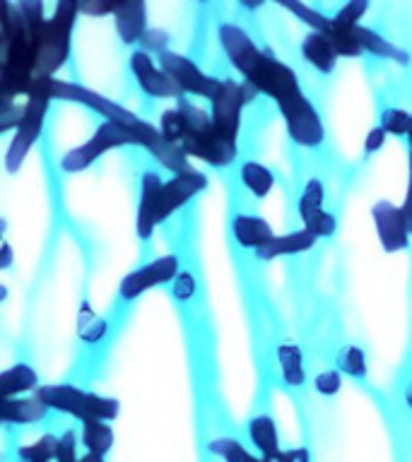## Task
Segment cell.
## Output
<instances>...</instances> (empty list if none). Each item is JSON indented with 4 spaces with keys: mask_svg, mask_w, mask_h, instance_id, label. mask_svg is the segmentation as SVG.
<instances>
[{
    "mask_svg": "<svg viewBox=\"0 0 412 462\" xmlns=\"http://www.w3.org/2000/svg\"><path fill=\"white\" fill-rule=\"evenodd\" d=\"M78 462H107V460H104V457H99V455L85 453V455H82V457H80Z\"/></svg>",
    "mask_w": 412,
    "mask_h": 462,
    "instance_id": "obj_45",
    "label": "cell"
},
{
    "mask_svg": "<svg viewBox=\"0 0 412 462\" xmlns=\"http://www.w3.org/2000/svg\"><path fill=\"white\" fill-rule=\"evenodd\" d=\"M405 140H407V147L412 152V114H410V125H407V133H405Z\"/></svg>",
    "mask_w": 412,
    "mask_h": 462,
    "instance_id": "obj_46",
    "label": "cell"
},
{
    "mask_svg": "<svg viewBox=\"0 0 412 462\" xmlns=\"http://www.w3.org/2000/svg\"><path fill=\"white\" fill-rule=\"evenodd\" d=\"M128 65L137 87H140L147 97H152V99H169L173 101V104L179 99H183V94L176 89V85L166 78V72L157 65V58H152L150 53H145V51L140 49H133Z\"/></svg>",
    "mask_w": 412,
    "mask_h": 462,
    "instance_id": "obj_11",
    "label": "cell"
},
{
    "mask_svg": "<svg viewBox=\"0 0 412 462\" xmlns=\"http://www.w3.org/2000/svg\"><path fill=\"white\" fill-rule=\"evenodd\" d=\"M405 402L410 404V410H412V383H410V388H407V393H405Z\"/></svg>",
    "mask_w": 412,
    "mask_h": 462,
    "instance_id": "obj_47",
    "label": "cell"
},
{
    "mask_svg": "<svg viewBox=\"0 0 412 462\" xmlns=\"http://www.w3.org/2000/svg\"><path fill=\"white\" fill-rule=\"evenodd\" d=\"M277 5L295 14L299 22L309 24L311 32H321V34H323L325 27H328V20H331L328 14H323L321 10H316V7L306 5V3H296V0H280Z\"/></svg>",
    "mask_w": 412,
    "mask_h": 462,
    "instance_id": "obj_28",
    "label": "cell"
},
{
    "mask_svg": "<svg viewBox=\"0 0 412 462\" xmlns=\"http://www.w3.org/2000/svg\"><path fill=\"white\" fill-rule=\"evenodd\" d=\"M302 224H304V229L316 238H331L332 234L338 231V219H335V215H331L325 208L314 212V215L304 217Z\"/></svg>",
    "mask_w": 412,
    "mask_h": 462,
    "instance_id": "obj_30",
    "label": "cell"
},
{
    "mask_svg": "<svg viewBox=\"0 0 412 462\" xmlns=\"http://www.w3.org/2000/svg\"><path fill=\"white\" fill-rule=\"evenodd\" d=\"M80 3L61 0L51 17H46L36 39V78H56L72 53V32L78 24Z\"/></svg>",
    "mask_w": 412,
    "mask_h": 462,
    "instance_id": "obj_3",
    "label": "cell"
},
{
    "mask_svg": "<svg viewBox=\"0 0 412 462\" xmlns=\"http://www.w3.org/2000/svg\"><path fill=\"white\" fill-rule=\"evenodd\" d=\"M302 56L304 60L314 68L321 75H331L338 65V53L332 49V43L328 42V36L321 34V32H309V34L302 39Z\"/></svg>",
    "mask_w": 412,
    "mask_h": 462,
    "instance_id": "obj_18",
    "label": "cell"
},
{
    "mask_svg": "<svg viewBox=\"0 0 412 462\" xmlns=\"http://www.w3.org/2000/svg\"><path fill=\"white\" fill-rule=\"evenodd\" d=\"M172 294L173 299H179V301H191L195 296V277L186 270H181L176 274V280L172 282Z\"/></svg>",
    "mask_w": 412,
    "mask_h": 462,
    "instance_id": "obj_36",
    "label": "cell"
},
{
    "mask_svg": "<svg viewBox=\"0 0 412 462\" xmlns=\"http://www.w3.org/2000/svg\"><path fill=\"white\" fill-rule=\"evenodd\" d=\"M357 42H360L361 53H369L374 58H383V60H393L398 65L410 63V53L400 46H396L393 42H389L386 36L379 34L376 29H369L364 24L357 27Z\"/></svg>",
    "mask_w": 412,
    "mask_h": 462,
    "instance_id": "obj_19",
    "label": "cell"
},
{
    "mask_svg": "<svg viewBox=\"0 0 412 462\" xmlns=\"http://www.w3.org/2000/svg\"><path fill=\"white\" fill-rule=\"evenodd\" d=\"M386 135L393 137H405L407 125H410V111H405L400 106H386L381 111V123H379Z\"/></svg>",
    "mask_w": 412,
    "mask_h": 462,
    "instance_id": "obj_31",
    "label": "cell"
},
{
    "mask_svg": "<svg viewBox=\"0 0 412 462\" xmlns=\"http://www.w3.org/2000/svg\"><path fill=\"white\" fill-rule=\"evenodd\" d=\"M277 364H280V375L285 385L302 388L306 383V366H304V354L299 345L285 342V345L277 346Z\"/></svg>",
    "mask_w": 412,
    "mask_h": 462,
    "instance_id": "obj_22",
    "label": "cell"
},
{
    "mask_svg": "<svg viewBox=\"0 0 412 462\" xmlns=\"http://www.w3.org/2000/svg\"><path fill=\"white\" fill-rule=\"evenodd\" d=\"M114 20L116 34L121 39V43L137 49V43L147 32V5L143 0H128V3H116V10L111 14Z\"/></svg>",
    "mask_w": 412,
    "mask_h": 462,
    "instance_id": "obj_13",
    "label": "cell"
},
{
    "mask_svg": "<svg viewBox=\"0 0 412 462\" xmlns=\"http://www.w3.org/2000/svg\"><path fill=\"white\" fill-rule=\"evenodd\" d=\"M7 299V287L5 284H0V301H5Z\"/></svg>",
    "mask_w": 412,
    "mask_h": 462,
    "instance_id": "obj_48",
    "label": "cell"
},
{
    "mask_svg": "<svg viewBox=\"0 0 412 462\" xmlns=\"http://www.w3.org/2000/svg\"><path fill=\"white\" fill-rule=\"evenodd\" d=\"M114 10H116V3H104V0L80 3V14H87V17H111Z\"/></svg>",
    "mask_w": 412,
    "mask_h": 462,
    "instance_id": "obj_38",
    "label": "cell"
},
{
    "mask_svg": "<svg viewBox=\"0 0 412 462\" xmlns=\"http://www.w3.org/2000/svg\"><path fill=\"white\" fill-rule=\"evenodd\" d=\"M51 94H53V101H68V104H80V106L89 108L97 116H101L104 123H114V125L137 130V133H145V130L152 128V123L143 121L136 111L121 106L118 101L108 99V97H104L101 92H94L89 87L53 78L51 79Z\"/></svg>",
    "mask_w": 412,
    "mask_h": 462,
    "instance_id": "obj_6",
    "label": "cell"
},
{
    "mask_svg": "<svg viewBox=\"0 0 412 462\" xmlns=\"http://www.w3.org/2000/svg\"><path fill=\"white\" fill-rule=\"evenodd\" d=\"M13 104H17V97H14L10 89H5V87L0 85V111L7 106H13Z\"/></svg>",
    "mask_w": 412,
    "mask_h": 462,
    "instance_id": "obj_44",
    "label": "cell"
},
{
    "mask_svg": "<svg viewBox=\"0 0 412 462\" xmlns=\"http://www.w3.org/2000/svg\"><path fill=\"white\" fill-rule=\"evenodd\" d=\"M316 244H318V238L311 236L309 231L302 226V229L289 231V234H280V236L275 234V236L263 245V248L256 251V258L263 260V263H270V260H277V258H292V255L309 253Z\"/></svg>",
    "mask_w": 412,
    "mask_h": 462,
    "instance_id": "obj_15",
    "label": "cell"
},
{
    "mask_svg": "<svg viewBox=\"0 0 412 462\" xmlns=\"http://www.w3.org/2000/svg\"><path fill=\"white\" fill-rule=\"evenodd\" d=\"M183 111L186 118V130L181 137L179 150L191 159H198L202 164L212 166V169H224L237 162L239 147L237 143H231L227 137H222L212 125L210 111L201 108L193 101H188L186 97L176 101Z\"/></svg>",
    "mask_w": 412,
    "mask_h": 462,
    "instance_id": "obj_2",
    "label": "cell"
},
{
    "mask_svg": "<svg viewBox=\"0 0 412 462\" xmlns=\"http://www.w3.org/2000/svg\"><path fill=\"white\" fill-rule=\"evenodd\" d=\"M407 190H405V202L400 205V209H403L405 215V222H407V231H410L412 236V152H410V162H407Z\"/></svg>",
    "mask_w": 412,
    "mask_h": 462,
    "instance_id": "obj_42",
    "label": "cell"
},
{
    "mask_svg": "<svg viewBox=\"0 0 412 462\" xmlns=\"http://www.w3.org/2000/svg\"><path fill=\"white\" fill-rule=\"evenodd\" d=\"M5 229H7V222L0 217V270H7V267H13L14 263V251H13V245L7 244Z\"/></svg>",
    "mask_w": 412,
    "mask_h": 462,
    "instance_id": "obj_41",
    "label": "cell"
},
{
    "mask_svg": "<svg viewBox=\"0 0 412 462\" xmlns=\"http://www.w3.org/2000/svg\"><path fill=\"white\" fill-rule=\"evenodd\" d=\"M386 140H389L386 130H383L381 125H374V128L367 133V137H364V154L371 157V154H376V152H381Z\"/></svg>",
    "mask_w": 412,
    "mask_h": 462,
    "instance_id": "obj_39",
    "label": "cell"
},
{
    "mask_svg": "<svg viewBox=\"0 0 412 462\" xmlns=\"http://www.w3.org/2000/svg\"><path fill=\"white\" fill-rule=\"evenodd\" d=\"M78 433L68 429L58 436V450L53 462H78Z\"/></svg>",
    "mask_w": 412,
    "mask_h": 462,
    "instance_id": "obj_35",
    "label": "cell"
},
{
    "mask_svg": "<svg viewBox=\"0 0 412 462\" xmlns=\"http://www.w3.org/2000/svg\"><path fill=\"white\" fill-rule=\"evenodd\" d=\"M231 234L241 248L246 251H258L275 236L273 226L258 215H237L231 219Z\"/></svg>",
    "mask_w": 412,
    "mask_h": 462,
    "instance_id": "obj_16",
    "label": "cell"
},
{
    "mask_svg": "<svg viewBox=\"0 0 412 462\" xmlns=\"http://www.w3.org/2000/svg\"><path fill=\"white\" fill-rule=\"evenodd\" d=\"M217 39L231 68L244 78L241 82H246L256 94H266L280 108L292 143L306 150H318L325 143V123L314 101L304 94L296 72L267 49H260L251 34L239 24H220Z\"/></svg>",
    "mask_w": 412,
    "mask_h": 462,
    "instance_id": "obj_1",
    "label": "cell"
},
{
    "mask_svg": "<svg viewBox=\"0 0 412 462\" xmlns=\"http://www.w3.org/2000/svg\"><path fill=\"white\" fill-rule=\"evenodd\" d=\"M157 65L166 72V78L172 79L176 89L183 97H202V99H212V94L217 89L220 78H212L202 70L201 65L193 63L191 58L176 51H164L157 56Z\"/></svg>",
    "mask_w": 412,
    "mask_h": 462,
    "instance_id": "obj_8",
    "label": "cell"
},
{
    "mask_svg": "<svg viewBox=\"0 0 412 462\" xmlns=\"http://www.w3.org/2000/svg\"><path fill=\"white\" fill-rule=\"evenodd\" d=\"M179 273H181V263L176 255H162V258H154L123 277L121 284H118V296H121L123 301H136V299L145 296L147 291H152V289L172 284Z\"/></svg>",
    "mask_w": 412,
    "mask_h": 462,
    "instance_id": "obj_9",
    "label": "cell"
},
{
    "mask_svg": "<svg viewBox=\"0 0 412 462\" xmlns=\"http://www.w3.org/2000/svg\"><path fill=\"white\" fill-rule=\"evenodd\" d=\"M210 186L208 176L198 169H188L183 173H173L172 179L164 180L159 188L157 209H154V222L164 224L173 212H179L181 208H186L188 202L195 200L198 195Z\"/></svg>",
    "mask_w": 412,
    "mask_h": 462,
    "instance_id": "obj_10",
    "label": "cell"
},
{
    "mask_svg": "<svg viewBox=\"0 0 412 462\" xmlns=\"http://www.w3.org/2000/svg\"><path fill=\"white\" fill-rule=\"evenodd\" d=\"M137 49L150 53L152 58L159 56V53L169 51V34H166L164 29H147L143 39H140V43H137Z\"/></svg>",
    "mask_w": 412,
    "mask_h": 462,
    "instance_id": "obj_33",
    "label": "cell"
},
{
    "mask_svg": "<svg viewBox=\"0 0 412 462\" xmlns=\"http://www.w3.org/2000/svg\"><path fill=\"white\" fill-rule=\"evenodd\" d=\"M282 460L285 462H311V455L306 448H289V450H282Z\"/></svg>",
    "mask_w": 412,
    "mask_h": 462,
    "instance_id": "obj_43",
    "label": "cell"
},
{
    "mask_svg": "<svg viewBox=\"0 0 412 462\" xmlns=\"http://www.w3.org/2000/svg\"><path fill=\"white\" fill-rule=\"evenodd\" d=\"M256 99V92L246 82L237 79H220L217 89L210 99V118L212 125L222 137L239 143V130H241V114H244L246 104Z\"/></svg>",
    "mask_w": 412,
    "mask_h": 462,
    "instance_id": "obj_7",
    "label": "cell"
},
{
    "mask_svg": "<svg viewBox=\"0 0 412 462\" xmlns=\"http://www.w3.org/2000/svg\"><path fill=\"white\" fill-rule=\"evenodd\" d=\"M164 179L157 171H145L140 179V202H137L136 215V231L140 241H150L154 236L157 222H154V209H157L159 188H162Z\"/></svg>",
    "mask_w": 412,
    "mask_h": 462,
    "instance_id": "obj_14",
    "label": "cell"
},
{
    "mask_svg": "<svg viewBox=\"0 0 412 462\" xmlns=\"http://www.w3.org/2000/svg\"><path fill=\"white\" fill-rule=\"evenodd\" d=\"M208 448H210V453L217 455L222 462H266V457L251 453L241 440L229 439V436L210 440Z\"/></svg>",
    "mask_w": 412,
    "mask_h": 462,
    "instance_id": "obj_26",
    "label": "cell"
},
{
    "mask_svg": "<svg viewBox=\"0 0 412 462\" xmlns=\"http://www.w3.org/2000/svg\"><path fill=\"white\" fill-rule=\"evenodd\" d=\"M49 414L46 404L32 397H13V400H0V424L32 426L43 421Z\"/></svg>",
    "mask_w": 412,
    "mask_h": 462,
    "instance_id": "obj_17",
    "label": "cell"
},
{
    "mask_svg": "<svg viewBox=\"0 0 412 462\" xmlns=\"http://www.w3.org/2000/svg\"><path fill=\"white\" fill-rule=\"evenodd\" d=\"M22 118V106L20 104H13V106H7L0 111V135H7V133H13L17 128V123Z\"/></svg>",
    "mask_w": 412,
    "mask_h": 462,
    "instance_id": "obj_40",
    "label": "cell"
},
{
    "mask_svg": "<svg viewBox=\"0 0 412 462\" xmlns=\"http://www.w3.org/2000/svg\"><path fill=\"white\" fill-rule=\"evenodd\" d=\"M246 433H248V440L260 457L280 453V431H277V424L270 414H256L246 426Z\"/></svg>",
    "mask_w": 412,
    "mask_h": 462,
    "instance_id": "obj_21",
    "label": "cell"
},
{
    "mask_svg": "<svg viewBox=\"0 0 412 462\" xmlns=\"http://www.w3.org/2000/svg\"><path fill=\"white\" fill-rule=\"evenodd\" d=\"M335 364H338L340 375H347V378H352V381H364L367 378V354L364 349L357 345H345L335 356Z\"/></svg>",
    "mask_w": 412,
    "mask_h": 462,
    "instance_id": "obj_25",
    "label": "cell"
},
{
    "mask_svg": "<svg viewBox=\"0 0 412 462\" xmlns=\"http://www.w3.org/2000/svg\"><path fill=\"white\" fill-rule=\"evenodd\" d=\"M34 397L42 404H46L49 411L68 414V417L78 419L80 424H85V421H107V424H111L121 414V402L116 397L89 393V390L68 385V383L39 385L34 390Z\"/></svg>",
    "mask_w": 412,
    "mask_h": 462,
    "instance_id": "obj_4",
    "label": "cell"
},
{
    "mask_svg": "<svg viewBox=\"0 0 412 462\" xmlns=\"http://www.w3.org/2000/svg\"><path fill=\"white\" fill-rule=\"evenodd\" d=\"M114 426L107 424V421H85L80 426V443L87 448L89 455L107 457L114 448Z\"/></svg>",
    "mask_w": 412,
    "mask_h": 462,
    "instance_id": "obj_23",
    "label": "cell"
},
{
    "mask_svg": "<svg viewBox=\"0 0 412 462\" xmlns=\"http://www.w3.org/2000/svg\"><path fill=\"white\" fill-rule=\"evenodd\" d=\"M367 13H369L367 0H350V3H345L342 7H338V13L332 14L331 20L342 24V27H360Z\"/></svg>",
    "mask_w": 412,
    "mask_h": 462,
    "instance_id": "obj_32",
    "label": "cell"
},
{
    "mask_svg": "<svg viewBox=\"0 0 412 462\" xmlns=\"http://www.w3.org/2000/svg\"><path fill=\"white\" fill-rule=\"evenodd\" d=\"M51 79L53 78H39L34 85H32V89H29L27 101H24V106H22V118L20 123H17V128L13 130L10 144H7V173H20V169L24 166V162H27V157L32 154V150H34V144L39 143V137H42L51 101H53Z\"/></svg>",
    "mask_w": 412,
    "mask_h": 462,
    "instance_id": "obj_5",
    "label": "cell"
},
{
    "mask_svg": "<svg viewBox=\"0 0 412 462\" xmlns=\"http://www.w3.org/2000/svg\"><path fill=\"white\" fill-rule=\"evenodd\" d=\"M58 450V436L56 433H43L34 443L17 448V457L20 462H53Z\"/></svg>",
    "mask_w": 412,
    "mask_h": 462,
    "instance_id": "obj_27",
    "label": "cell"
},
{
    "mask_svg": "<svg viewBox=\"0 0 412 462\" xmlns=\"http://www.w3.org/2000/svg\"><path fill=\"white\" fill-rule=\"evenodd\" d=\"M14 24V3H7V0H0V53L5 49L7 36L13 32Z\"/></svg>",
    "mask_w": 412,
    "mask_h": 462,
    "instance_id": "obj_37",
    "label": "cell"
},
{
    "mask_svg": "<svg viewBox=\"0 0 412 462\" xmlns=\"http://www.w3.org/2000/svg\"><path fill=\"white\" fill-rule=\"evenodd\" d=\"M371 217H374L376 236L381 241L383 251L398 253L405 251L410 245V231H407V222H405L403 209L393 205L389 200L376 202L371 208Z\"/></svg>",
    "mask_w": 412,
    "mask_h": 462,
    "instance_id": "obj_12",
    "label": "cell"
},
{
    "mask_svg": "<svg viewBox=\"0 0 412 462\" xmlns=\"http://www.w3.org/2000/svg\"><path fill=\"white\" fill-rule=\"evenodd\" d=\"M39 388V375L29 364H14V366L0 371V400L24 397Z\"/></svg>",
    "mask_w": 412,
    "mask_h": 462,
    "instance_id": "obj_20",
    "label": "cell"
},
{
    "mask_svg": "<svg viewBox=\"0 0 412 462\" xmlns=\"http://www.w3.org/2000/svg\"><path fill=\"white\" fill-rule=\"evenodd\" d=\"M325 205V186L323 180L309 179L306 186H304L302 195H299V202H296V209H299V217H309L318 209H323Z\"/></svg>",
    "mask_w": 412,
    "mask_h": 462,
    "instance_id": "obj_29",
    "label": "cell"
},
{
    "mask_svg": "<svg viewBox=\"0 0 412 462\" xmlns=\"http://www.w3.org/2000/svg\"><path fill=\"white\" fill-rule=\"evenodd\" d=\"M314 388H316L318 395L323 397H335L342 390V375L335 371V368H328V371H321V374L314 378Z\"/></svg>",
    "mask_w": 412,
    "mask_h": 462,
    "instance_id": "obj_34",
    "label": "cell"
},
{
    "mask_svg": "<svg viewBox=\"0 0 412 462\" xmlns=\"http://www.w3.org/2000/svg\"><path fill=\"white\" fill-rule=\"evenodd\" d=\"M241 183L253 198H258V200H266L267 195L273 193L275 188V173L267 169L266 164H260V162H246L241 164Z\"/></svg>",
    "mask_w": 412,
    "mask_h": 462,
    "instance_id": "obj_24",
    "label": "cell"
}]
</instances>
